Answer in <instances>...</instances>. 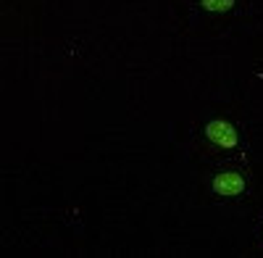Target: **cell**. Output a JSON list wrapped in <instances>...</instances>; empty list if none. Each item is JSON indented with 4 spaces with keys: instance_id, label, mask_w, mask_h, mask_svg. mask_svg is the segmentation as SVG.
<instances>
[{
    "instance_id": "6da1fadb",
    "label": "cell",
    "mask_w": 263,
    "mask_h": 258,
    "mask_svg": "<svg viewBox=\"0 0 263 258\" xmlns=\"http://www.w3.org/2000/svg\"><path fill=\"white\" fill-rule=\"evenodd\" d=\"M205 137L218 148H237V129L229 121H211L205 126Z\"/></svg>"
},
{
    "instance_id": "7a4b0ae2",
    "label": "cell",
    "mask_w": 263,
    "mask_h": 258,
    "mask_svg": "<svg viewBox=\"0 0 263 258\" xmlns=\"http://www.w3.org/2000/svg\"><path fill=\"white\" fill-rule=\"evenodd\" d=\"M245 190V179L237 174V171H224V174H218L213 179V192H218V195H239V192Z\"/></svg>"
},
{
    "instance_id": "3957f363",
    "label": "cell",
    "mask_w": 263,
    "mask_h": 258,
    "mask_svg": "<svg viewBox=\"0 0 263 258\" xmlns=\"http://www.w3.org/2000/svg\"><path fill=\"white\" fill-rule=\"evenodd\" d=\"M200 3H203V8L211 11V13H224V11H229V8L234 6V0H200Z\"/></svg>"
}]
</instances>
